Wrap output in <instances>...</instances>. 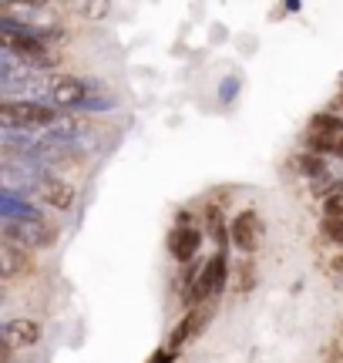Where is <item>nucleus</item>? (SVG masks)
Listing matches in <instances>:
<instances>
[{"mask_svg": "<svg viewBox=\"0 0 343 363\" xmlns=\"http://www.w3.org/2000/svg\"><path fill=\"white\" fill-rule=\"evenodd\" d=\"M0 219L21 222V219H40V216H38V208L30 206V202H24L21 195L4 192V189H0Z\"/></svg>", "mask_w": 343, "mask_h": 363, "instance_id": "ddd939ff", "label": "nucleus"}, {"mask_svg": "<svg viewBox=\"0 0 343 363\" xmlns=\"http://www.w3.org/2000/svg\"><path fill=\"white\" fill-rule=\"evenodd\" d=\"M30 269H34L30 252L11 246V242H0V279H17V276H24Z\"/></svg>", "mask_w": 343, "mask_h": 363, "instance_id": "f8f14e48", "label": "nucleus"}, {"mask_svg": "<svg viewBox=\"0 0 343 363\" xmlns=\"http://www.w3.org/2000/svg\"><path fill=\"white\" fill-rule=\"evenodd\" d=\"M7 357H11V350L4 347V340H0V363H7Z\"/></svg>", "mask_w": 343, "mask_h": 363, "instance_id": "4be33fe9", "label": "nucleus"}, {"mask_svg": "<svg viewBox=\"0 0 343 363\" xmlns=\"http://www.w3.org/2000/svg\"><path fill=\"white\" fill-rule=\"evenodd\" d=\"M198 246H202V233H198L196 225H189V222H179L175 229L169 233V252L175 262H189L196 259Z\"/></svg>", "mask_w": 343, "mask_h": 363, "instance_id": "1a4fd4ad", "label": "nucleus"}, {"mask_svg": "<svg viewBox=\"0 0 343 363\" xmlns=\"http://www.w3.org/2000/svg\"><path fill=\"white\" fill-rule=\"evenodd\" d=\"M310 135H330V138H343V121L337 115L320 111V115L310 118Z\"/></svg>", "mask_w": 343, "mask_h": 363, "instance_id": "4468645a", "label": "nucleus"}, {"mask_svg": "<svg viewBox=\"0 0 343 363\" xmlns=\"http://www.w3.org/2000/svg\"><path fill=\"white\" fill-rule=\"evenodd\" d=\"M175 357H179V353H172L169 347H165V350L148 353V360H145V363H175Z\"/></svg>", "mask_w": 343, "mask_h": 363, "instance_id": "aec40b11", "label": "nucleus"}, {"mask_svg": "<svg viewBox=\"0 0 343 363\" xmlns=\"http://www.w3.org/2000/svg\"><path fill=\"white\" fill-rule=\"evenodd\" d=\"M0 54H7V57L34 67V71L57 65V54L44 40L34 38L30 30H24L17 21H0Z\"/></svg>", "mask_w": 343, "mask_h": 363, "instance_id": "f03ea898", "label": "nucleus"}, {"mask_svg": "<svg viewBox=\"0 0 343 363\" xmlns=\"http://www.w3.org/2000/svg\"><path fill=\"white\" fill-rule=\"evenodd\" d=\"M44 78L34 67L13 61L7 54H0V98H24V101H38Z\"/></svg>", "mask_w": 343, "mask_h": 363, "instance_id": "20e7f679", "label": "nucleus"}, {"mask_svg": "<svg viewBox=\"0 0 343 363\" xmlns=\"http://www.w3.org/2000/svg\"><path fill=\"white\" fill-rule=\"evenodd\" d=\"M323 235L337 246H343V219H323Z\"/></svg>", "mask_w": 343, "mask_h": 363, "instance_id": "a211bd4d", "label": "nucleus"}, {"mask_svg": "<svg viewBox=\"0 0 343 363\" xmlns=\"http://www.w3.org/2000/svg\"><path fill=\"white\" fill-rule=\"evenodd\" d=\"M30 192L38 195L44 206L57 208V212H61V208H71V202H74V189H71L64 179H57L54 172H47V169L34 179V189H30Z\"/></svg>", "mask_w": 343, "mask_h": 363, "instance_id": "6e6552de", "label": "nucleus"}, {"mask_svg": "<svg viewBox=\"0 0 343 363\" xmlns=\"http://www.w3.org/2000/svg\"><path fill=\"white\" fill-rule=\"evenodd\" d=\"M209 235H212V242L219 246V252H225V242H229V229H225L223 212H219V208H212V212H209Z\"/></svg>", "mask_w": 343, "mask_h": 363, "instance_id": "2eb2a0df", "label": "nucleus"}, {"mask_svg": "<svg viewBox=\"0 0 343 363\" xmlns=\"http://www.w3.org/2000/svg\"><path fill=\"white\" fill-rule=\"evenodd\" d=\"M206 323H209V310H202V306H196V310H189L185 313V320L175 330H172V337H169V350L172 353H179L189 343V340H196L202 330H206Z\"/></svg>", "mask_w": 343, "mask_h": 363, "instance_id": "9b49d317", "label": "nucleus"}, {"mask_svg": "<svg viewBox=\"0 0 343 363\" xmlns=\"http://www.w3.org/2000/svg\"><path fill=\"white\" fill-rule=\"evenodd\" d=\"M323 212H327V219H343V192H330V195H327Z\"/></svg>", "mask_w": 343, "mask_h": 363, "instance_id": "f3484780", "label": "nucleus"}, {"mask_svg": "<svg viewBox=\"0 0 343 363\" xmlns=\"http://www.w3.org/2000/svg\"><path fill=\"white\" fill-rule=\"evenodd\" d=\"M337 155L343 158V138H340V142H337Z\"/></svg>", "mask_w": 343, "mask_h": 363, "instance_id": "5701e85b", "label": "nucleus"}, {"mask_svg": "<svg viewBox=\"0 0 343 363\" xmlns=\"http://www.w3.org/2000/svg\"><path fill=\"white\" fill-rule=\"evenodd\" d=\"M0 299H4V293H0Z\"/></svg>", "mask_w": 343, "mask_h": 363, "instance_id": "393cba45", "label": "nucleus"}, {"mask_svg": "<svg viewBox=\"0 0 343 363\" xmlns=\"http://www.w3.org/2000/svg\"><path fill=\"white\" fill-rule=\"evenodd\" d=\"M4 347L7 350H24V347H34L40 340V326L38 320H27V316H17L11 323L4 326Z\"/></svg>", "mask_w": 343, "mask_h": 363, "instance_id": "9d476101", "label": "nucleus"}, {"mask_svg": "<svg viewBox=\"0 0 343 363\" xmlns=\"http://www.w3.org/2000/svg\"><path fill=\"white\" fill-rule=\"evenodd\" d=\"M337 142L340 138H330V135H310V148L313 152H337Z\"/></svg>", "mask_w": 343, "mask_h": 363, "instance_id": "6ab92c4d", "label": "nucleus"}, {"mask_svg": "<svg viewBox=\"0 0 343 363\" xmlns=\"http://www.w3.org/2000/svg\"><path fill=\"white\" fill-rule=\"evenodd\" d=\"M296 169L303 175H310V179H320V175H327V162L320 155H300L296 158Z\"/></svg>", "mask_w": 343, "mask_h": 363, "instance_id": "dca6fc26", "label": "nucleus"}, {"mask_svg": "<svg viewBox=\"0 0 343 363\" xmlns=\"http://www.w3.org/2000/svg\"><path fill=\"white\" fill-rule=\"evenodd\" d=\"M7 242L24 252H38V249H51L57 242V229L44 219H21L7 222Z\"/></svg>", "mask_w": 343, "mask_h": 363, "instance_id": "423d86ee", "label": "nucleus"}, {"mask_svg": "<svg viewBox=\"0 0 343 363\" xmlns=\"http://www.w3.org/2000/svg\"><path fill=\"white\" fill-rule=\"evenodd\" d=\"M84 11L91 13V17H101V13H108V4H88Z\"/></svg>", "mask_w": 343, "mask_h": 363, "instance_id": "412c9836", "label": "nucleus"}, {"mask_svg": "<svg viewBox=\"0 0 343 363\" xmlns=\"http://www.w3.org/2000/svg\"><path fill=\"white\" fill-rule=\"evenodd\" d=\"M38 101L54 111H108V108H115L111 91H105L91 78H71V74H47Z\"/></svg>", "mask_w": 343, "mask_h": 363, "instance_id": "f257e3e1", "label": "nucleus"}, {"mask_svg": "<svg viewBox=\"0 0 343 363\" xmlns=\"http://www.w3.org/2000/svg\"><path fill=\"white\" fill-rule=\"evenodd\" d=\"M263 235H266V225L259 219V212L256 208H246V212H239L232 225H229V239L236 242L239 252H256V249L263 246Z\"/></svg>", "mask_w": 343, "mask_h": 363, "instance_id": "0eeeda50", "label": "nucleus"}, {"mask_svg": "<svg viewBox=\"0 0 343 363\" xmlns=\"http://www.w3.org/2000/svg\"><path fill=\"white\" fill-rule=\"evenodd\" d=\"M0 337H4V326H0Z\"/></svg>", "mask_w": 343, "mask_h": 363, "instance_id": "b1692460", "label": "nucleus"}, {"mask_svg": "<svg viewBox=\"0 0 343 363\" xmlns=\"http://www.w3.org/2000/svg\"><path fill=\"white\" fill-rule=\"evenodd\" d=\"M57 111L40 101L0 98V131H47Z\"/></svg>", "mask_w": 343, "mask_h": 363, "instance_id": "7ed1b4c3", "label": "nucleus"}, {"mask_svg": "<svg viewBox=\"0 0 343 363\" xmlns=\"http://www.w3.org/2000/svg\"><path fill=\"white\" fill-rule=\"evenodd\" d=\"M225 272H229V259H225V252H215L212 259L202 262V269H198L196 283L185 289V306L189 310H196L198 303H206V299H212L215 293H223L225 286Z\"/></svg>", "mask_w": 343, "mask_h": 363, "instance_id": "39448f33", "label": "nucleus"}]
</instances>
